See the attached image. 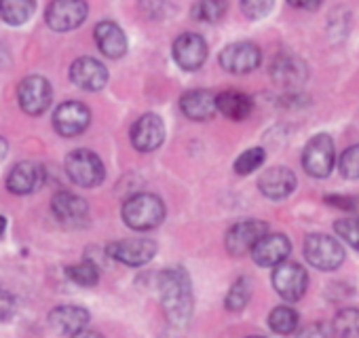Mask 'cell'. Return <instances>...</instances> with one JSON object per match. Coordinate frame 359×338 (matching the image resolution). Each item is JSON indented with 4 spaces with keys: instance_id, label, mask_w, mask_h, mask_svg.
<instances>
[{
    "instance_id": "1",
    "label": "cell",
    "mask_w": 359,
    "mask_h": 338,
    "mask_svg": "<svg viewBox=\"0 0 359 338\" xmlns=\"http://www.w3.org/2000/svg\"><path fill=\"white\" fill-rule=\"evenodd\" d=\"M158 290L165 317L173 325H187L193 317V285L191 277L182 266L165 269L158 275Z\"/></svg>"
},
{
    "instance_id": "2",
    "label": "cell",
    "mask_w": 359,
    "mask_h": 338,
    "mask_svg": "<svg viewBox=\"0 0 359 338\" xmlns=\"http://www.w3.org/2000/svg\"><path fill=\"white\" fill-rule=\"evenodd\" d=\"M165 218V205L158 197L142 193L133 195L123 205V220L133 231H152Z\"/></svg>"
},
{
    "instance_id": "3",
    "label": "cell",
    "mask_w": 359,
    "mask_h": 338,
    "mask_svg": "<svg viewBox=\"0 0 359 338\" xmlns=\"http://www.w3.org/2000/svg\"><path fill=\"white\" fill-rule=\"evenodd\" d=\"M66 174L74 184L83 189H93L104 182L106 169H104L102 158L95 152L81 148L66 156Z\"/></svg>"
},
{
    "instance_id": "4",
    "label": "cell",
    "mask_w": 359,
    "mask_h": 338,
    "mask_svg": "<svg viewBox=\"0 0 359 338\" xmlns=\"http://www.w3.org/2000/svg\"><path fill=\"white\" fill-rule=\"evenodd\" d=\"M336 161L334 142L327 133H319L309 140L302 152V167L313 178H327Z\"/></svg>"
},
{
    "instance_id": "5",
    "label": "cell",
    "mask_w": 359,
    "mask_h": 338,
    "mask_svg": "<svg viewBox=\"0 0 359 338\" xmlns=\"http://www.w3.org/2000/svg\"><path fill=\"white\" fill-rule=\"evenodd\" d=\"M306 260L319 271H334L344 260V250L338 239L327 235H311L304 241Z\"/></svg>"
},
{
    "instance_id": "6",
    "label": "cell",
    "mask_w": 359,
    "mask_h": 338,
    "mask_svg": "<svg viewBox=\"0 0 359 338\" xmlns=\"http://www.w3.org/2000/svg\"><path fill=\"white\" fill-rule=\"evenodd\" d=\"M87 3L85 0H53L47 7L45 20L47 26L55 32H68L79 28L87 20Z\"/></svg>"
},
{
    "instance_id": "7",
    "label": "cell",
    "mask_w": 359,
    "mask_h": 338,
    "mask_svg": "<svg viewBox=\"0 0 359 338\" xmlns=\"http://www.w3.org/2000/svg\"><path fill=\"white\" fill-rule=\"evenodd\" d=\"M306 285H309V275L298 262L283 260L281 264H277L273 273V288L283 300H290V302L300 300L306 292Z\"/></svg>"
},
{
    "instance_id": "8",
    "label": "cell",
    "mask_w": 359,
    "mask_h": 338,
    "mask_svg": "<svg viewBox=\"0 0 359 338\" xmlns=\"http://www.w3.org/2000/svg\"><path fill=\"white\" fill-rule=\"evenodd\" d=\"M51 97H53L51 85L43 76H28L20 83V89H18L20 106L24 112H28L32 116L43 114L49 108Z\"/></svg>"
},
{
    "instance_id": "9",
    "label": "cell",
    "mask_w": 359,
    "mask_h": 338,
    "mask_svg": "<svg viewBox=\"0 0 359 338\" xmlns=\"http://www.w3.org/2000/svg\"><path fill=\"white\" fill-rule=\"evenodd\" d=\"M173 60L182 70H199L208 60V43L195 32L180 34L173 43Z\"/></svg>"
},
{
    "instance_id": "10",
    "label": "cell",
    "mask_w": 359,
    "mask_h": 338,
    "mask_svg": "<svg viewBox=\"0 0 359 338\" xmlns=\"http://www.w3.org/2000/svg\"><path fill=\"white\" fill-rule=\"evenodd\" d=\"M262 53L254 43H233L220 53V66L231 74H248L260 66Z\"/></svg>"
},
{
    "instance_id": "11",
    "label": "cell",
    "mask_w": 359,
    "mask_h": 338,
    "mask_svg": "<svg viewBox=\"0 0 359 338\" xmlns=\"http://www.w3.org/2000/svg\"><path fill=\"white\" fill-rule=\"evenodd\" d=\"M91 121V112L81 102H64L53 114V127L64 137L81 135Z\"/></svg>"
},
{
    "instance_id": "12",
    "label": "cell",
    "mask_w": 359,
    "mask_h": 338,
    "mask_svg": "<svg viewBox=\"0 0 359 338\" xmlns=\"http://www.w3.org/2000/svg\"><path fill=\"white\" fill-rule=\"evenodd\" d=\"M269 233V224L260 220H245L235 224L226 235V250L233 256H243L245 252H252L254 245Z\"/></svg>"
},
{
    "instance_id": "13",
    "label": "cell",
    "mask_w": 359,
    "mask_h": 338,
    "mask_svg": "<svg viewBox=\"0 0 359 338\" xmlns=\"http://www.w3.org/2000/svg\"><path fill=\"white\" fill-rule=\"evenodd\" d=\"M154 254L156 243L150 239H125L108 245V256L129 266H142L148 260H152Z\"/></svg>"
},
{
    "instance_id": "14",
    "label": "cell",
    "mask_w": 359,
    "mask_h": 338,
    "mask_svg": "<svg viewBox=\"0 0 359 338\" xmlns=\"http://www.w3.org/2000/svg\"><path fill=\"white\" fill-rule=\"evenodd\" d=\"M45 178L47 174L43 165L34 161H22L11 169V174L7 178V187L15 195H30L45 184Z\"/></svg>"
},
{
    "instance_id": "15",
    "label": "cell",
    "mask_w": 359,
    "mask_h": 338,
    "mask_svg": "<svg viewBox=\"0 0 359 338\" xmlns=\"http://www.w3.org/2000/svg\"><path fill=\"white\" fill-rule=\"evenodd\" d=\"M165 140V125L156 114H144L131 127V144L140 152H152Z\"/></svg>"
},
{
    "instance_id": "16",
    "label": "cell",
    "mask_w": 359,
    "mask_h": 338,
    "mask_svg": "<svg viewBox=\"0 0 359 338\" xmlns=\"http://www.w3.org/2000/svg\"><path fill=\"white\" fill-rule=\"evenodd\" d=\"M292 252V243L285 235L281 233H266L252 250L254 262L260 266H277L281 264Z\"/></svg>"
},
{
    "instance_id": "17",
    "label": "cell",
    "mask_w": 359,
    "mask_h": 338,
    "mask_svg": "<svg viewBox=\"0 0 359 338\" xmlns=\"http://www.w3.org/2000/svg\"><path fill=\"white\" fill-rule=\"evenodd\" d=\"M70 79L76 87L85 91H100L108 83V70L102 62L93 58H81L70 68Z\"/></svg>"
},
{
    "instance_id": "18",
    "label": "cell",
    "mask_w": 359,
    "mask_h": 338,
    "mask_svg": "<svg viewBox=\"0 0 359 338\" xmlns=\"http://www.w3.org/2000/svg\"><path fill=\"white\" fill-rule=\"evenodd\" d=\"M51 210H53V216L62 224H66V227H79V224H83L87 220V214H89L87 201L81 199L74 193H68V191H62V193H57L53 197Z\"/></svg>"
},
{
    "instance_id": "19",
    "label": "cell",
    "mask_w": 359,
    "mask_h": 338,
    "mask_svg": "<svg viewBox=\"0 0 359 338\" xmlns=\"http://www.w3.org/2000/svg\"><path fill=\"white\" fill-rule=\"evenodd\" d=\"M258 187L260 193L269 199H285L296 189V176L287 167H273L260 176Z\"/></svg>"
},
{
    "instance_id": "20",
    "label": "cell",
    "mask_w": 359,
    "mask_h": 338,
    "mask_svg": "<svg viewBox=\"0 0 359 338\" xmlns=\"http://www.w3.org/2000/svg\"><path fill=\"white\" fill-rule=\"evenodd\" d=\"M180 108L193 121H208L218 112V95L205 89H195L182 95Z\"/></svg>"
},
{
    "instance_id": "21",
    "label": "cell",
    "mask_w": 359,
    "mask_h": 338,
    "mask_svg": "<svg viewBox=\"0 0 359 338\" xmlns=\"http://www.w3.org/2000/svg\"><path fill=\"white\" fill-rule=\"evenodd\" d=\"M49 323L60 332L68 336H81V332L89 323V313L81 306H57L49 313Z\"/></svg>"
},
{
    "instance_id": "22",
    "label": "cell",
    "mask_w": 359,
    "mask_h": 338,
    "mask_svg": "<svg viewBox=\"0 0 359 338\" xmlns=\"http://www.w3.org/2000/svg\"><path fill=\"white\" fill-rule=\"evenodd\" d=\"M95 43L100 47V51L110 58V60H118L125 55L127 51V36L125 32L114 24V22H100L95 26Z\"/></svg>"
},
{
    "instance_id": "23",
    "label": "cell",
    "mask_w": 359,
    "mask_h": 338,
    "mask_svg": "<svg viewBox=\"0 0 359 338\" xmlns=\"http://www.w3.org/2000/svg\"><path fill=\"white\" fill-rule=\"evenodd\" d=\"M271 76L279 85H300L306 79V66L294 55H279L271 66Z\"/></svg>"
},
{
    "instance_id": "24",
    "label": "cell",
    "mask_w": 359,
    "mask_h": 338,
    "mask_svg": "<svg viewBox=\"0 0 359 338\" xmlns=\"http://www.w3.org/2000/svg\"><path fill=\"white\" fill-rule=\"evenodd\" d=\"M218 112H222L226 119L243 121L252 112V100L241 91H224L218 95Z\"/></svg>"
},
{
    "instance_id": "25",
    "label": "cell",
    "mask_w": 359,
    "mask_h": 338,
    "mask_svg": "<svg viewBox=\"0 0 359 338\" xmlns=\"http://www.w3.org/2000/svg\"><path fill=\"white\" fill-rule=\"evenodd\" d=\"M36 9V0H0V20L9 26L26 24Z\"/></svg>"
},
{
    "instance_id": "26",
    "label": "cell",
    "mask_w": 359,
    "mask_h": 338,
    "mask_svg": "<svg viewBox=\"0 0 359 338\" xmlns=\"http://www.w3.org/2000/svg\"><path fill=\"white\" fill-rule=\"evenodd\" d=\"M226 0H199L193 7V18L201 24H218L226 15Z\"/></svg>"
},
{
    "instance_id": "27",
    "label": "cell",
    "mask_w": 359,
    "mask_h": 338,
    "mask_svg": "<svg viewBox=\"0 0 359 338\" xmlns=\"http://www.w3.org/2000/svg\"><path fill=\"white\" fill-rule=\"evenodd\" d=\"M269 325L277 334H292L298 327V313L290 306H277L269 315Z\"/></svg>"
},
{
    "instance_id": "28",
    "label": "cell",
    "mask_w": 359,
    "mask_h": 338,
    "mask_svg": "<svg viewBox=\"0 0 359 338\" xmlns=\"http://www.w3.org/2000/svg\"><path fill=\"white\" fill-rule=\"evenodd\" d=\"M332 332L338 336H359V311L344 309L334 317Z\"/></svg>"
},
{
    "instance_id": "29",
    "label": "cell",
    "mask_w": 359,
    "mask_h": 338,
    "mask_svg": "<svg viewBox=\"0 0 359 338\" xmlns=\"http://www.w3.org/2000/svg\"><path fill=\"white\" fill-rule=\"evenodd\" d=\"M66 275H68L74 283H79V285H83V288H91V285H95L97 279H100L97 266H95L93 262L72 264V266L66 269Z\"/></svg>"
},
{
    "instance_id": "30",
    "label": "cell",
    "mask_w": 359,
    "mask_h": 338,
    "mask_svg": "<svg viewBox=\"0 0 359 338\" xmlns=\"http://www.w3.org/2000/svg\"><path fill=\"white\" fill-rule=\"evenodd\" d=\"M250 296H252V283H250V279L241 277L239 281L233 283V288L226 296V309L229 311H241L250 302Z\"/></svg>"
},
{
    "instance_id": "31",
    "label": "cell",
    "mask_w": 359,
    "mask_h": 338,
    "mask_svg": "<svg viewBox=\"0 0 359 338\" xmlns=\"http://www.w3.org/2000/svg\"><path fill=\"white\" fill-rule=\"evenodd\" d=\"M262 163H264V150L262 148H250L235 161V172L239 176H250Z\"/></svg>"
},
{
    "instance_id": "32",
    "label": "cell",
    "mask_w": 359,
    "mask_h": 338,
    "mask_svg": "<svg viewBox=\"0 0 359 338\" xmlns=\"http://www.w3.org/2000/svg\"><path fill=\"white\" fill-rule=\"evenodd\" d=\"M338 169L346 180H359V146H351L340 154Z\"/></svg>"
},
{
    "instance_id": "33",
    "label": "cell",
    "mask_w": 359,
    "mask_h": 338,
    "mask_svg": "<svg viewBox=\"0 0 359 338\" xmlns=\"http://www.w3.org/2000/svg\"><path fill=\"white\" fill-rule=\"evenodd\" d=\"M336 235L346 241L351 248L359 250V218H346V220H338L334 224Z\"/></svg>"
},
{
    "instance_id": "34",
    "label": "cell",
    "mask_w": 359,
    "mask_h": 338,
    "mask_svg": "<svg viewBox=\"0 0 359 338\" xmlns=\"http://www.w3.org/2000/svg\"><path fill=\"white\" fill-rule=\"evenodd\" d=\"M275 0H241V11L250 20H262L271 13Z\"/></svg>"
},
{
    "instance_id": "35",
    "label": "cell",
    "mask_w": 359,
    "mask_h": 338,
    "mask_svg": "<svg viewBox=\"0 0 359 338\" xmlns=\"http://www.w3.org/2000/svg\"><path fill=\"white\" fill-rule=\"evenodd\" d=\"M18 311V300L13 294L0 290V321H9Z\"/></svg>"
},
{
    "instance_id": "36",
    "label": "cell",
    "mask_w": 359,
    "mask_h": 338,
    "mask_svg": "<svg viewBox=\"0 0 359 338\" xmlns=\"http://www.w3.org/2000/svg\"><path fill=\"white\" fill-rule=\"evenodd\" d=\"M327 201L336 208L357 214V218H359V195L357 197H327Z\"/></svg>"
},
{
    "instance_id": "37",
    "label": "cell",
    "mask_w": 359,
    "mask_h": 338,
    "mask_svg": "<svg viewBox=\"0 0 359 338\" xmlns=\"http://www.w3.org/2000/svg\"><path fill=\"white\" fill-rule=\"evenodd\" d=\"M290 5L296 9H306V11H315L323 5V0H290Z\"/></svg>"
},
{
    "instance_id": "38",
    "label": "cell",
    "mask_w": 359,
    "mask_h": 338,
    "mask_svg": "<svg viewBox=\"0 0 359 338\" xmlns=\"http://www.w3.org/2000/svg\"><path fill=\"white\" fill-rule=\"evenodd\" d=\"M7 152H9V142L5 137H0V161H5Z\"/></svg>"
},
{
    "instance_id": "39",
    "label": "cell",
    "mask_w": 359,
    "mask_h": 338,
    "mask_svg": "<svg viewBox=\"0 0 359 338\" xmlns=\"http://www.w3.org/2000/svg\"><path fill=\"white\" fill-rule=\"evenodd\" d=\"M309 334H325V330L319 327V325H313V327H309V330L302 332V336H309Z\"/></svg>"
},
{
    "instance_id": "40",
    "label": "cell",
    "mask_w": 359,
    "mask_h": 338,
    "mask_svg": "<svg viewBox=\"0 0 359 338\" xmlns=\"http://www.w3.org/2000/svg\"><path fill=\"white\" fill-rule=\"evenodd\" d=\"M5 229H7V220H5L3 216H0V235L5 233Z\"/></svg>"
}]
</instances>
